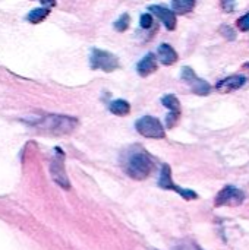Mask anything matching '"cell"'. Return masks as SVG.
Here are the masks:
<instances>
[{
  "mask_svg": "<svg viewBox=\"0 0 249 250\" xmlns=\"http://www.w3.org/2000/svg\"><path fill=\"white\" fill-rule=\"evenodd\" d=\"M126 174L134 179V180H145L151 171L154 170V163L153 160L144 154V152H138V154H134L128 164H126Z\"/></svg>",
  "mask_w": 249,
  "mask_h": 250,
  "instance_id": "1",
  "label": "cell"
},
{
  "mask_svg": "<svg viewBox=\"0 0 249 250\" xmlns=\"http://www.w3.org/2000/svg\"><path fill=\"white\" fill-rule=\"evenodd\" d=\"M90 66L92 70H103V72H114L119 69L120 63L119 59L106 50H100V48H92L91 54H90Z\"/></svg>",
  "mask_w": 249,
  "mask_h": 250,
  "instance_id": "2",
  "label": "cell"
},
{
  "mask_svg": "<svg viewBox=\"0 0 249 250\" xmlns=\"http://www.w3.org/2000/svg\"><path fill=\"white\" fill-rule=\"evenodd\" d=\"M135 129L139 135L150 139H163L166 136L161 122L153 116H144L135 122Z\"/></svg>",
  "mask_w": 249,
  "mask_h": 250,
  "instance_id": "3",
  "label": "cell"
},
{
  "mask_svg": "<svg viewBox=\"0 0 249 250\" xmlns=\"http://www.w3.org/2000/svg\"><path fill=\"white\" fill-rule=\"evenodd\" d=\"M181 78H182V81H185L191 86L192 92L197 94V95H208L210 91H211V86L208 85V82H205L204 79H200L195 75V72L188 66L182 67Z\"/></svg>",
  "mask_w": 249,
  "mask_h": 250,
  "instance_id": "4",
  "label": "cell"
},
{
  "mask_svg": "<svg viewBox=\"0 0 249 250\" xmlns=\"http://www.w3.org/2000/svg\"><path fill=\"white\" fill-rule=\"evenodd\" d=\"M76 125V120L66 117V116H50L45 119V125L44 129H48L51 133L56 135H65L73 130Z\"/></svg>",
  "mask_w": 249,
  "mask_h": 250,
  "instance_id": "5",
  "label": "cell"
},
{
  "mask_svg": "<svg viewBox=\"0 0 249 250\" xmlns=\"http://www.w3.org/2000/svg\"><path fill=\"white\" fill-rule=\"evenodd\" d=\"M158 186L161 189H166V190H175L178 192L182 198L185 199H197L198 195L194 192V190H186V189H181L179 186H176L172 180V171H170V167L167 164L163 166L161 168V174H160V180H158Z\"/></svg>",
  "mask_w": 249,
  "mask_h": 250,
  "instance_id": "6",
  "label": "cell"
},
{
  "mask_svg": "<svg viewBox=\"0 0 249 250\" xmlns=\"http://www.w3.org/2000/svg\"><path fill=\"white\" fill-rule=\"evenodd\" d=\"M245 195L242 190L233 188V186H226L225 189H222L216 198V207H225V205H232V207H238L244 202Z\"/></svg>",
  "mask_w": 249,
  "mask_h": 250,
  "instance_id": "7",
  "label": "cell"
},
{
  "mask_svg": "<svg viewBox=\"0 0 249 250\" xmlns=\"http://www.w3.org/2000/svg\"><path fill=\"white\" fill-rule=\"evenodd\" d=\"M50 174H51V179L56 182V185H59L63 189H70V183H69L62 157L53 158V161L50 163Z\"/></svg>",
  "mask_w": 249,
  "mask_h": 250,
  "instance_id": "8",
  "label": "cell"
},
{
  "mask_svg": "<svg viewBox=\"0 0 249 250\" xmlns=\"http://www.w3.org/2000/svg\"><path fill=\"white\" fill-rule=\"evenodd\" d=\"M148 10L163 22L166 29L173 31L176 28V23H178L176 22V13L173 10L164 7V6H160V4H151V6H148Z\"/></svg>",
  "mask_w": 249,
  "mask_h": 250,
  "instance_id": "9",
  "label": "cell"
},
{
  "mask_svg": "<svg viewBox=\"0 0 249 250\" xmlns=\"http://www.w3.org/2000/svg\"><path fill=\"white\" fill-rule=\"evenodd\" d=\"M247 82V78L244 75H233V76H229L223 81H220L216 88L219 92L222 94H229V92H233L239 88H242Z\"/></svg>",
  "mask_w": 249,
  "mask_h": 250,
  "instance_id": "10",
  "label": "cell"
},
{
  "mask_svg": "<svg viewBox=\"0 0 249 250\" xmlns=\"http://www.w3.org/2000/svg\"><path fill=\"white\" fill-rule=\"evenodd\" d=\"M157 70V59L153 53H148L145 54L136 64V72L139 76L142 78H147L150 76L151 73H154Z\"/></svg>",
  "mask_w": 249,
  "mask_h": 250,
  "instance_id": "11",
  "label": "cell"
},
{
  "mask_svg": "<svg viewBox=\"0 0 249 250\" xmlns=\"http://www.w3.org/2000/svg\"><path fill=\"white\" fill-rule=\"evenodd\" d=\"M157 56H158V60H160L164 66H172V64H175V63L178 62V59H179L176 50H175L172 45L166 44V42H163V44L158 45Z\"/></svg>",
  "mask_w": 249,
  "mask_h": 250,
  "instance_id": "12",
  "label": "cell"
},
{
  "mask_svg": "<svg viewBox=\"0 0 249 250\" xmlns=\"http://www.w3.org/2000/svg\"><path fill=\"white\" fill-rule=\"evenodd\" d=\"M109 110L112 114L123 117L131 113V104L126 100H114L109 104Z\"/></svg>",
  "mask_w": 249,
  "mask_h": 250,
  "instance_id": "13",
  "label": "cell"
},
{
  "mask_svg": "<svg viewBox=\"0 0 249 250\" xmlns=\"http://www.w3.org/2000/svg\"><path fill=\"white\" fill-rule=\"evenodd\" d=\"M48 15H50V7H38V9H32V10L25 16V19H26L28 22L37 25V23H41Z\"/></svg>",
  "mask_w": 249,
  "mask_h": 250,
  "instance_id": "14",
  "label": "cell"
},
{
  "mask_svg": "<svg viewBox=\"0 0 249 250\" xmlns=\"http://www.w3.org/2000/svg\"><path fill=\"white\" fill-rule=\"evenodd\" d=\"M195 7V0H172V10L178 15H185L192 12Z\"/></svg>",
  "mask_w": 249,
  "mask_h": 250,
  "instance_id": "15",
  "label": "cell"
},
{
  "mask_svg": "<svg viewBox=\"0 0 249 250\" xmlns=\"http://www.w3.org/2000/svg\"><path fill=\"white\" fill-rule=\"evenodd\" d=\"M161 104H163L166 108H169L172 113H181V103H179L178 97L173 95V94L164 95V97L161 98Z\"/></svg>",
  "mask_w": 249,
  "mask_h": 250,
  "instance_id": "16",
  "label": "cell"
},
{
  "mask_svg": "<svg viewBox=\"0 0 249 250\" xmlns=\"http://www.w3.org/2000/svg\"><path fill=\"white\" fill-rule=\"evenodd\" d=\"M129 23H131V16L128 15V13H123L116 22H114V29L117 31V32H125L128 28H129Z\"/></svg>",
  "mask_w": 249,
  "mask_h": 250,
  "instance_id": "17",
  "label": "cell"
},
{
  "mask_svg": "<svg viewBox=\"0 0 249 250\" xmlns=\"http://www.w3.org/2000/svg\"><path fill=\"white\" fill-rule=\"evenodd\" d=\"M153 15L151 13H142L141 15V18H139V25H141V28H144V29H148V28H151L153 26Z\"/></svg>",
  "mask_w": 249,
  "mask_h": 250,
  "instance_id": "18",
  "label": "cell"
},
{
  "mask_svg": "<svg viewBox=\"0 0 249 250\" xmlns=\"http://www.w3.org/2000/svg\"><path fill=\"white\" fill-rule=\"evenodd\" d=\"M179 116H181V113H169V116L166 117V126L169 127V129H172L176 123H178V120H179Z\"/></svg>",
  "mask_w": 249,
  "mask_h": 250,
  "instance_id": "19",
  "label": "cell"
},
{
  "mask_svg": "<svg viewBox=\"0 0 249 250\" xmlns=\"http://www.w3.org/2000/svg\"><path fill=\"white\" fill-rule=\"evenodd\" d=\"M238 28L241 31H244V32L249 31V13H247L245 16H242V18L238 19Z\"/></svg>",
  "mask_w": 249,
  "mask_h": 250,
  "instance_id": "20",
  "label": "cell"
},
{
  "mask_svg": "<svg viewBox=\"0 0 249 250\" xmlns=\"http://www.w3.org/2000/svg\"><path fill=\"white\" fill-rule=\"evenodd\" d=\"M178 250H195V249H192V248H189V246H181Z\"/></svg>",
  "mask_w": 249,
  "mask_h": 250,
  "instance_id": "21",
  "label": "cell"
},
{
  "mask_svg": "<svg viewBox=\"0 0 249 250\" xmlns=\"http://www.w3.org/2000/svg\"><path fill=\"white\" fill-rule=\"evenodd\" d=\"M245 66H247V67H249V63H247V64H245Z\"/></svg>",
  "mask_w": 249,
  "mask_h": 250,
  "instance_id": "22",
  "label": "cell"
}]
</instances>
